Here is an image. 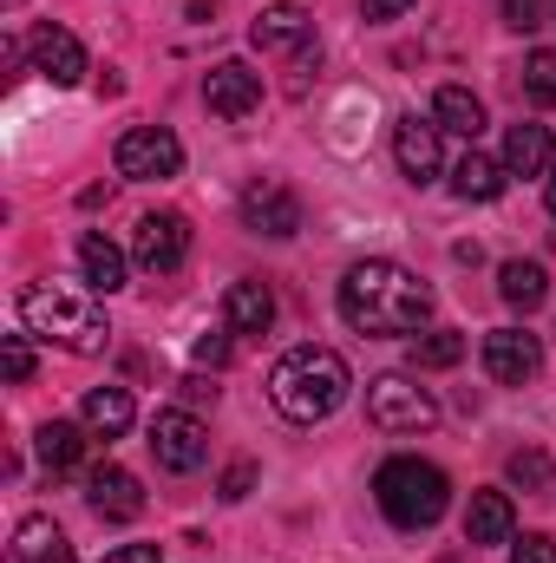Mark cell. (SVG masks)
Returning <instances> with one entry per match:
<instances>
[{"label":"cell","instance_id":"18","mask_svg":"<svg viewBox=\"0 0 556 563\" xmlns=\"http://www.w3.org/2000/svg\"><path fill=\"white\" fill-rule=\"evenodd\" d=\"M504 157H485V151H465L458 164H452V190L465 197V203H491V197H504Z\"/></svg>","mask_w":556,"mask_h":563},{"label":"cell","instance_id":"38","mask_svg":"<svg viewBox=\"0 0 556 563\" xmlns=\"http://www.w3.org/2000/svg\"><path fill=\"white\" fill-rule=\"evenodd\" d=\"M13 7H20V0H13Z\"/></svg>","mask_w":556,"mask_h":563},{"label":"cell","instance_id":"7","mask_svg":"<svg viewBox=\"0 0 556 563\" xmlns=\"http://www.w3.org/2000/svg\"><path fill=\"white\" fill-rule=\"evenodd\" d=\"M132 256H138L144 276H170V269H184V256H190V217H177V210H151V217H138Z\"/></svg>","mask_w":556,"mask_h":563},{"label":"cell","instance_id":"23","mask_svg":"<svg viewBox=\"0 0 556 563\" xmlns=\"http://www.w3.org/2000/svg\"><path fill=\"white\" fill-rule=\"evenodd\" d=\"M551 125H511V139H504V170L511 177H544L551 170Z\"/></svg>","mask_w":556,"mask_h":563},{"label":"cell","instance_id":"24","mask_svg":"<svg viewBox=\"0 0 556 563\" xmlns=\"http://www.w3.org/2000/svg\"><path fill=\"white\" fill-rule=\"evenodd\" d=\"M432 119H438V132H458V139H478V132H485V106H478L465 86H438Z\"/></svg>","mask_w":556,"mask_h":563},{"label":"cell","instance_id":"32","mask_svg":"<svg viewBox=\"0 0 556 563\" xmlns=\"http://www.w3.org/2000/svg\"><path fill=\"white\" fill-rule=\"evenodd\" d=\"M249 485H256V465H249V459H236V465L223 472V485H216V492H223L230 505H243V498H249Z\"/></svg>","mask_w":556,"mask_h":563},{"label":"cell","instance_id":"5","mask_svg":"<svg viewBox=\"0 0 556 563\" xmlns=\"http://www.w3.org/2000/svg\"><path fill=\"white\" fill-rule=\"evenodd\" d=\"M367 420L380 432H425V426H438V400L419 387L413 374H380L367 387Z\"/></svg>","mask_w":556,"mask_h":563},{"label":"cell","instance_id":"20","mask_svg":"<svg viewBox=\"0 0 556 563\" xmlns=\"http://www.w3.org/2000/svg\"><path fill=\"white\" fill-rule=\"evenodd\" d=\"M33 445H40V465L53 472V478H66V472H79L86 465V432L73 420H46L33 432Z\"/></svg>","mask_w":556,"mask_h":563},{"label":"cell","instance_id":"25","mask_svg":"<svg viewBox=\"0 0 556 563\" xmlns=\"http://www.w3.org/2000/svg\"><path fill=\"white\" fill-rule=\"evenodd\" d=\"M498 295H504L518 314H531V308H544L551 282H544V269H537V263H504V269H498Z\"/></svg>","mask_w":556,"mask_h":563},{"label":"cell","instance_id":"34","mask_svg":"<svg viewBox=\"0 0 556 563\" xmlns=\"http://www.w3.org/2000/svg\"><path fill=\"white\" fill-rule=\"evenodd\" d=\"M105 563H157V544H119L105 551Z\"/></svg>","mask_w":556,"mask_h":563},{"label":"cell","instance_id":"29","mask_svg":"<svg viewBox=\"0 0 556 563\" xmlns=\"http://www.w3.org/2000/svg\"><path fill=\"white\" fill-rule=\"evenodd\" d=\"M0 354H7V380H13V387H26V380H33V341H26V334H7V341H0Z\"/></svg>","mask_w":556,"mask_h":563},{"label":"cell","instance_id":"26","mask_svg":"<svg viewBox=\"0 0 556 563\" xmlns=\"http://www.w3.org/2000/svg\"><path fill=\"white\" fill-rule=\"evenodd\" d=\"M465 361V334L458 328H432V334H413V367L419 374H445Z\"/></svg>","mask_w":556,"mask_h":563},{"label":"cell","instance_id":"30","mask_svg":"<svg viewBox=\"0 0 556 563\" xmlns=\"http://www.w3.org/2000/svg\"><path fill=\"white\" fill-rule=\"evenodd\" d=\"M544 13H551V0H504V26H518V33H537Z\"/></svg>","mask_w":556,"mask_h":563},{"label":"cell","instance_id":"11","mask_svg":"<svg viewBox=\"0 0 556 563\" xmlns=\"http://www.w3.org/2000/svg\"><path fill=\"white\" fill-rule=\"evenodd\" d=\"M203 106L216 112V119H249L256 106H263V73H249L243 59H223V66H210L203 73Z\"/></svg>","mask_w":556,"mask_h":563},{"label":"cell","instance_id":"35","mask_svg":"<svg viewBox=\"0 0 556 563\" xmlns=\"http://www.w3.org/2000/svg\"><path fill=\"white\" fill-rule=\"evenodd\" d=\"M407 7H413V0H360V13H367V20H400Z\"/></svg>","mask_w":556,"mask_h":563},{"label":"cell","instance_id":"3","mask_svg":"<svg viewBox=\"0 0 556 563\" xmlns=\"http://www.w3.org/2000/svg\"><path fill=\"white\" fill-rule=\"evenodd\" d=\"M20 321H26V334H40V341H59V347H73V354H99L105 347V308L92 301V288H79V282H26L20 288Z\"/></svg>","mask_w":556,"mask_h":563},{"label":"cell","instance_id":"6","mask_svg":"<svg viewBox=\"0 0 556 563\" xmlns=\"http://www.w3.org/2000/svg\"><path fill=\"white\" fill-rule=\"evenodd\" d=\"M112 164L132 184H164V177L184 170V144H177V132H164V125H132L119 139V151H112Z\"/></svg>","mask_w":556,"mask_h":563},{"label":"cell","instance_id":"37","mask_svg":"<svg viewBox=\"0 0 556 563\" xmlns=\"http://www.w3.org/2000/svg\"><path fill=\"white\" fill-rule=\"evenodd\" d=\"M551 217H556V170H551Z\"/></svg>","mask_w":556,"mask_h":563},{"label":"cell","instance_id":"28","mask_svg":"<svg viewBox=\"0 0 556 563\" xmlns=\"http://www.w3.org/2000/svg\"><path fill=\"white\" fill-rule=\"evenodd\" d=\"M524 99L531 106H556V46H537L524 59Z\"/></svg>","mask_w":556,"mask_h":563},{"label":"cell","instance_id":"15","mask_svg":"<svg viewBox=\"0 0 556 563\" xmlns=\"http://www.w3.org/2000/svg\"><path fill=\"white\" fill-rule=\"evenodd\" d=\"M223 328L230 334H269L276 328V288L269 282H230L223 288Z\"/></svg>","mask_w":556,"mask_h":563},{"label":"cell","instance_id":"13","mask_svg":"<svg viewBox=\"0 0 556 563\" xmlns=\"http://www.w3.org/2000/svg\"><path fill=\"white\" fill-rule=\"evenodd\" d=\"M26 53H33V73L46 79V86H79L86 79V46L66 33V26H33V40H26Z\"/></svg>","mask_w":556,"mask_h":563},{"label":"cell","instance_id":"4","mask_svg":"<svg viewBox=\"0 0 556 563\" xmlns=\"http://www.w3.org/2000/svg\"><path fill=\"white\" fill-rule=\"evenodd\" d=\"M374 498H380L387 525H400V531H432V525L445 518V505H452V478H445L438 465H425V459H387V465L374 472Z\"/></svg>","mask_w":556,"mask_h":563},{"label":"cell","instance_id":"8","mask_svg":"<svg viewBox=\"0 0 556 563\" xmlns=\"http://www.w3.org/2000/svg\"><path fill=\"white\" fill-rule=\"evenodd\" d=\"M151 452H157V465H164V472H197V465L210 459V432H203L197 413L164 407V413L151 420Z\"/></svg>","mask_w":556,"mask_h":563},{"label":"cell","instance_id":"17","mask_svg":"<svg viewBox=\"0 0 556 563\" xmlns=\"http://www.w3.org/2000/svg\"><path fill=\"white\" fill-rule=\"evenodd\" d=\"M7 563H79L66 531L53 518H20L13 525V544H7Z\"/></svg>","mask_w":556,"mask_h":563},{"label":"cell","instance_id":"16","mask_svg":"<svg viewBox=\"0 0 556 563\" xmlns=\"http://www.w3.org/2000/svg\"><path fill=\"white\" fill-rule=\"evenodd\" d=\"M249 40H256L263 53H308V46H314V20H308L301 0H276V7L249 26Z\"/></svg>","mask_w":556,"mask_h":563},{"label":"cell","instance_id":"33","mask_svg":"<svg viewBox=\"0 0 556 563\" xmlns=\"http://www.w3.org/2000/svg\"><path fill=\"white\" fill-rule=\"evenodd\" d=\"M190 361H197V367H223V361H230V334H197Z\"/></svg>","mask_w":556,"mask_h":563},{"label":"cell","instance_id":"1","mask_svg":"<svg viewBox=\"0 0 556 563\" xmlns=\"http://www.w3.org/2000/svg\"><path fill=\"white\" fill-rule=\"evenodd\" d=\"M425 314H432V288L387 256L354 263L341 276V321L360 334H419Z\"/></svg>","mask_w":556,"mask_h":563},{"label":"cell","instance_id":"36","mask_svg":"<svg viewBox=\"0 0 556 563\" xmlns=\"http://www.w3.org/2000/svg\"><path fill=\"white\" fill-rule=\"evenodd\" d=\"M184 394H190V400H216V387H210L203 374H190V380H184Z\"/></svg>","mask_w":556,"mask_h":563},{"label":"cell","instance_id":"22","mask_svg":"<svg viewBox=\"0 0 556 563\" xmlns=\"http://www.w3.org/2000/svg\"><path fill=\"white\" fill-rule=\"evenodd\" d=\"M79 269H86V288L112 295V288H125V250H119L112 236L86 230V236H79Z\"/></svg>","mask_w":556,"mask_h":563},{"label":"cell","instance_id":"31","mask_svg":"<svg viewBox=\"0 0 556 563\" xmlns=\"http://www.w3.org/2000/svg\"><path fill=\"white\" fill-rule=\"evenodd\" d=\"M511 563H556V538H544V531L511 538Z\"/></svg>","mask_w":556,"mask_h":563},{"label":"cell","instance_id":"21","mask_svg":"<svg viewBox=\"0 0 556 563\" xmlns=\"http://www.w3.org/2000/svg\"><path fill=\"white\" fill-rule=\"evenodd\" d=\"M511 498L504 492H471V511H465V544H511Z\"/></svg>","mask_w":556,"mask_h":563},{"label":"cell","instance_id":"9","mask_svg":"<svg viewBox=\"0 0 556 563\" xmlns=\"http://www.w3.org/2000/svg\"><path fill=\"white\" fill-rule=\"evenodd\" d=\"M485 374H491L498 387L537 380V374H544V341H537L531 328H491V334H485Z\"/></svg>","mask_w":556,"mask_h":563},{"label":"cell","instance_id":"10","mask_svg":"<svg viewBox=\"0 0 556 563\" xmlns=\"http://www.w3.org/2000/svg\"><path fill=\"white\" fill-rule=\"evenodd\" d=\"M243 223L256 230V236H294L301 230V197L281 184V177H256L249 190H243Z\"/></svg>","mask_w":556,"mask_h":563},{"label":"cell","instance_id":"19","mask_svg":"<svg viewBox=\"0 0 556 563\" xmlns=\"http://www.w3.org/2000/svg\"><path fill=\"white\" fill-rule=\"evenodd\" d=\"M132 413H138V407H132L125 387H92L86 407H79V426L99 432V439H125V432H132Z\"/></svg>","mask_w":556,"mask_h":563},{"label":"cell","instance_id":"2","mask_svg":"<svg viewBox=\"0 0 556 563\" xmlns=\"http://www.w3.org/2000/svg\"><path fill=\"white\" fill-rule=\"evenodd\" d=\"M347 387H354V374H347V361L334 354V347H288L276 361V374H269V400H276V413L288 426H321L341 413V400H347Z\"/></svg>","mask_w":556,"mask_h":563},{"label":"cell","instance_id":"27","mask_svg":"<svg viewBox=\"0 0 556 563\" xmlns=\"http://www.w3.org/2000/svg\"><path fill=\"white\" fill-rule=\"evenodd\" d=\"M504 478H511V485H524V492H551L556 465H551V452H544V445H518V452L504 459Z\"/></svg>","mask_w":556,"mask_h":563},{"label":"cell","instance_id":"12","mask_svg":"<svg viewBox=\"0 0 556 563\" xmlns=\"http://www.w3.org/2000/svg\"><path fill=\"white\" fill-rule=\"evenodd\" d=\"M445 132H438V119H400L393 125V157H400V170H407V184H432L438 170H445Z\"/></svg>","mask_w":556,"mask_h":563},{"label":"cell","instance_id":"14","mask_svg":"<svg viewBox=\"0 0 556 563\" xmlns=\"http://www.w3.org/2000/svg\"><path fill=\"white\" fill-rule=\"evenodd\" d=\"M86 505H92L99 518H112V525H132L144 511V492L125 465H92V472H86Z\"/></svg>","mask_w":556,"mask_h":563}]
</instances>
